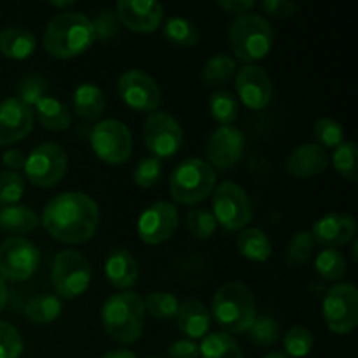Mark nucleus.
Instances as JSON below:
<instances>
[{
	"mask_svg": "<svg viewBox=\"0 0 358 358\" xmlns=\"http://www.w3.org/2000/svg\"><path fill=\"white\" fill-rule=\"evenodd\" d=\"M41 224L56 241L80 245L96 234L100 210L98 203L86 192H62L44 206Z\"/></svg>",
	"mask_w": 358,
	"mask_h": 358,
	"instance_id": "nucleus-1",
	"label": "nucleus"
},
{
	"mask_svg": "<svg viewBox=\"0 0 358 358\" xmlns=\"http://www.w3.org/2000/svg\"><path fill=\"white\" fill-rule=\"evenodd\" d=\"M42 42L52 58L70 59L83 55L94 42L90 17L76 10H63L56 14L45 24Z\"/></svg>",
	"mask_w": 358,
	"mask_h": 358,
	"instance_id": "nucleus-2",
	"label": "nucleus"
},
{
	"mask_svg": "<svg viewBox=\"0 0 358 358\" xmlns=\"http://www.w3.org/2000/svg\"><path fill=\"white\" fill-rule=\"evenodd\" d=\"M101 324L107 336L119 345H131L138 341L145 327L143 299L129 290L114 294L101 308Z\"/></svg>",
	"mask_w": 358,
	"mask_h": 358,
	"instance_id": "nucleus-3",
	"label": "nucleus"
},
{
	"mask_svg": "<svg viewBox=\"0 0 358 358\" xmlns=\"http://www.w3.org/2000/svg\"><path fill=\"white\" fill-rule=\"evenodd\" d=\"M212 315L227 334H243L257 318V304L252 290L240 282H227L215 292Z\"/></svg>",
	"mask_w": 358,
	"mask_h": 358,
	"instance_id": "nucleus-4",
	"label": "nucleus"
},
{
	"mask_svg": "<svg viewBox=\"0 0 358 358\" xmlns=\"http://www.w3.org/2000/svg\"><path fill=\"white\" fill-rule=\"evenodd\" d=\"M229 44L233 55L245 65L266 58L275 44L271 23L261 14H241L229 27Z\"/></svg>",
	"mask_w": 358,
	"mask_h": 358,
	"instance_id": "nucleus-5",
	"label": "nucleus"
},
{
	"mask_svg": "<svg viewBox=\"0 0 358 358\" xmlns=\"http://www.w3.org/2000/svg\"><path fill=\"white\" fill-rule=\"evenodd\" d=\"M217 185V171L203 159H185L170 177V194L180 205L205 201Z\"/></svg>",
	"mask_w": 358,
	"mask_h": 358,
	"instance_id": "nucleus-6",
	"label": "nucleus"
},
{
	"mask_svg": "<svg viewBox=\"0 0 358 358\" xmlns=\"http://www.w3.org/2000/svg\"><path fill=\"white\" fill-rule=\"evenodd\" d=\"M213 217L227 231H241L254 219L250 196L236 182L226 180L213 191Z\"/></svg>",
	"mask_w": 358,
	"mask_h": 358,
	"instance_id": "nucleus-7",
	"label": "nucleus"
},
{
	"mask_svg": "<svg viewBox=\"0 0 358 358\" xmlns=\"http://www.w3.org/2000/svg\"><path fill=\"white\" fill-rule=\"evenodd\" d=\"M91 266L77 250H63L52 261L51 280L56 294L62 299H76L91 285Z\"/></svg>",
	"mask_w": 358,
	"mask_h": 358,
	"instance_id": "nucleus-8",
	"label": "nucleus"
},
{
	"mask_svg": "<svg viewBox=\"0 0 358 358\" xmlns=\"http://www.w3.org/2000/svg\"><path fill=\"white\" fill-rule=\"evenodd\" d=\"M69 168V156L58 143L45 142L35 147L24 159V175L37 187H55Z\"/></svg>",
	"mask_w": 358,
	"mask_h": 358,
	"instance_id": "nucleus-9",
	"label": "nucleus"
},
{
	"mask_svg": "<svg viewBox=\"0 0 358 358\" xmlns=\"http://www.w3.org/2000/svg\"><path fill=\"white\" fill-rule=\"evenodd\" d=\"M325 325L334 334H350L358 325V290L352 283H336L322 304Z\"/></svg>",
	"mask_w": 358,
	"mask_h": 358,
	"instance_id": "nucleus-10",
	"label": "nucleus"
},
{
	"mask_svg": "<svg viewBox=\"0 0 358 358\" xmlns=\"http://www.w3.org/2000/svg\"><path fill=\"white\" fill-rule=\"evenodd\" d=\"M91 149L103 163H126L133 154L131 131L117 119H105L91 131Z\"/></svg>",
	"mask_w": 358,
	"mask_h": 358,
	"instance_id": "nucleus-11",
	"label": "nucleus"
},
{
	"mask_svg": "<svg viewBox=\"0 0 358 358\" xmlns=\"http://www.w3.org/2000/svg\"><path fill=\"white\" fill-rule=\"evenodd\" d=\"M143 142L157 159H170L184 143L182 126L170 112L156 110L149 114L143 124Z\"/></svg>",
	"mask_w": 358,
	"mask_h": 358,
	"instance_id": "nucleus-12",
	"label": "nucleus"
},
{
	"mask_svg": "<svg viewBox=\"0 0 358 358\" xmlns=\"http://www.w3.org/2000/svg\"><path fill=\"white\" fill-rule=\"evenodd\" d=\"M38 262L41 252L27 238H7L0 245V276L3 282H24L37 271Z\"/></svg>",
	"mask_w": 358,
	"mask_h": 358,
	"instance_id": "nucleus-13",
	"label": "nucleus"
},
{
	"mask_svg": "<svg viewBox=\"0 0 358 358\" xmlns=\"http://www.w3.org/2000/svg\"><path fill=\"white\" fill-rule=\"evenodd\" d=\"M119 96L128 107L140 112H156L161 105V90L156 80L138 69L128 70L117 80Z\"/></svg>",
	"mask_w": 358,
	"mask_h": 358,
	"instance_id": "nucleus-14",
	"label": "nucleus"
},
{
	"mask_svg": "<svg viewBox=\"0 0 358 358\" xmlns=\"http://www.w3.org/2000/svg\"><path fill=\"white\" fill-rule=\"evenodd\" d=\"M178 227L177 206L168 201H157L142 212L136 231L143 243L161 245L170 240Z\"/></svg>",
	"mask_w": 358,
	"mask_h": 358,
	"instance_id": "nucleus-15",
	"label": "nucleus"
},
{
	"mask_svg": "<svg viewBox=\"0 0 358 358\" xmlns=\"http://www.w3.org/2000/svg\"><path fill=\"white\" fill-rule=\"evenodd\" d=\"M245 150V136L234 126H219L206 142V163L213 170L227 171L241 159Z\"/></svg>",
	"mask_w": 358,
	"mask_h": 358,
	"instance_id": "nucleus-16",
	"label": "nucleus"
},
{
	"mask_svg": "<svg viewBox=\"0 0 358 358\" xmlns=\"http://www.w3.org/2000/svg\"><path fill=\"white\" fill-rule=\"evenodd\" d=\"M236 93L241 103L252 110H262L273 100V83L266 69L255 65H243L236 73Z\"/></svg>",
	"mask_w": 358,
	"mask_h": 358,
	"instance_id": "nucleus-17",
	"label": "nucleus"
},
{
	"mask_svg": "<svg viewBox=\"0 0 358 358\" xmlns=\"http://www.w3.org/2000/svg\"><path fill=\"white\" fill-rule=\"evenodd\" d=\"M34 122V108L16 96L0 101V147L16 143L30 135Z\"/></svg>",
	"mask_w": 358,
	"mask_h": 358,
	"instance_id": "nucleus-18",
	"label": "nucleus"
},
{
	"mask_svg": "<svg viewBox=\"0 0 358 358\" xmlns=\"http://www.w3.org/2000/svg\"><path fill=\"white\" fill-rule=\"evenodd\" d=\"M119 23L136 34H152L163 23L164 9L156 0H119L115 6Z\"/></svg>",
	"mask_w": 358,
	"mask_h": 358,
	"instance_id": "nucleus-19",
	"label": "nucleus"
},
{
	"mask_svg": "<svg viewBox=\"0 0 358 358\" xmlns=\"http://www.w3.org/2000/svg\"><path fill=\"white\" fill-rule=\"evenodd\" d=\"M311 236L325 248L345 247L357 238V222L348 213L329 212L313 224Z\"/></svg>",
	"mask_w": 358,
	"mask_h": 358,
	"instance_id": "nucleus-20",
	"label": "nucleus"
},
{
	"mask_svg": "<svg viewBox=\"0 0 358 358\" xmlns=\"http://www.w3.org/2000/svg\"><path fill=\"white\" fill-rule=\"evenodd\" d=\"M331 157L318 143H303L289 154L285 163L287 173L294 178H311L322 175L329 168Z\"/></svg>",
	"mask_w": 358,
	"mask_h": 358,
	"instance_id": "nucleus-21",
	"label": "nucleus"
},
{
	"mask_svg": "<svg viewBox=\"0 0 358 358\" xmlns=\"http://www.w3.org/2000/svg\"><path fill=\"white\" fill-rule=\"evenodd\" d=\"M105 276L112 287L126 292L138 280V262L129 250L115 248L105 259Z\"/></svg>",
	"mask_w": 358,
	"mask_h": 358,
	"instance_id": "nucleus-22",
	"label": "nucleus"
},
{
	"mask_svg": "<svg viewBox=\"0 0 358 358\" xmlns=\"http://www.w3.org/2000/svg\"><path fill=\"white\" fill-rule=\"evenodd\" d=\"M177 325L187 339H201L208 334L210 324H212V315L206 310L203 303L196 299H187L180 304L177 313Z\"/></svg>",
	"mask_w": 358,
	"mask_h": 358,
	"instance_id": "nucleus-23",
	"label": "nucleus"
},
{
	"mask_svg": "<svg viewBox=\"0 0 358 358\" xmlns=\"http://www.w3.org/2000/svg\"><path fill=\"white\" fill-rule=\"evenodd\" d=\"M37 49V38L28 28L7 27L0 31V52L9 59H27Z\"/></svg>",
	"mask_w": 358,
	"mask_h": 358,
	"instance_id": "nucleus-24",
	"label": "nucleus"
},
{
	"mask_svg": "<svg viewBox=\"0 0 358 358\" xmlns=\"http://www.w3.org/2000/svg\"><path fill=\"white\" fill-rule=\"evenodd\" d=\"M34 115L45 129H51V131H65L72 124L70 108L62 100L49 94L35 105Z\"/></svg>",
	"mask_w": 358,
	"mask_h": 358,
	"instance_id": "nucleus-25",
	"label": "nucleus"
},
{
	"mask_svg": "<svg viewBox=\"0 0 358 358\" xmlns=\"http://www.w3.org/2000/svg\"><path fill=\"white\" fill-rule=\"evenodd\" d=\"M107 107L105 94L96 84L84 83L73 91V110L80 119L86 121H94L103 114Z\"/></svg>",
	"mask_w": 358,
	"mask_h": 358,
	"instance_id": "nucleus-26",
	"label": "nucleus"
},
{
	"mask_svg": "<svg viewBox=\"0 0 358 358\" xmlns=\"http://www.w3.org/2000/svg\"><path fill=\"white\" fill-rule=\"evenodd\" d=\"M238 252L245 259L254 262H264L271 257L273 245L268 234L259 227H245L238 234L236 240Z\"/></svg>",
	"mask_w": 358,
	"mask_h": 358,
	"instance_id": "nucleus-27",
	"label": "nucleus"
},
{
	"mask_svg": "<svg viewBox=\"0 0 358 358\" xmlns=\"http://www.w3.org/2000/svg\"><path fill=\"white\" fill-rule=\"evenodd\" d=\"M37 227L38 217L30 206L9 205L0 208V229L14 234H27Z\"/></svg>",
	"mask_w": 358,
	"mask_h": 358,
	"instance_id": "nucleus-28",
	"label": "nucleus"
},
{
	"mask_svg": "<svg viewBox=\"0 0 358 358\" xmlns=\"http://www.w3.org/2000/svg\"><path fill=\"white\" fill-rule=\"evenodd\" d=\"M62 315V299L55 294H41L31 297L24 306V317L35 325L52 324Z\"/></svg>",
	"mask_w": 358,
	"mask_h": 358,
	"instance_id": "nucleus-29",
	"label": "nucleus"
},
{
	"mask_svg": "<svg viewBox=\"0 0 358 358\" xmlns=\"http://www.w3.org/2000/svg\"><path fill=\"white\" fill-rule=\"evenodd\" d=\"M201 358H243V350L227 332H212L199 345Z\"/></svg>",
	"mask_w": 358,
	"mask_h": 358,
	"instance_id": "nucleus-30",
	"label": "nucleus"
},
{
	"mask_svg": "<svg viewBox=\"0 0 358 358\" xmlns=\"http://www.w3.org/2000/svg\"><path fill=\"white\" fill-rule=\"evenodd\" d=\"M236 73V59L227 52L213 55L201 70V79L206 86L215 87L227 84Z\"/></svg>",
	"mask_w": 358,
	"mask_h": 358,
	"instance_id": "nucleus-31",
	"label": "nucleus"
},
{
	"mask_svg": "<svg viewBox=\"0 0 358 358\" xmlns=\"http://www.w3.org/2000/svg\"><path fill=\"white\" fill-rule=\"evenodd\" d=\"M163 34L166 41L170 44L177 45V48H194V45H198L199 38H201L196 24L184 16L168 17L166 23H164Z\"/></svg>",
	"mask_w": 358,
	"mask_h": 358,
	"instance_id": "nucleus-32",
	"label": "nucleus"
},
{
	"mask_svg": "<svg viewBox=\"0 0 358 358\" xmlns=\"http://www.w3.org/2000/svg\"><path fill=\"white\" fill-rule=\"evenodd\" d=\"M315 269L329 282H338L346 275V259L338 248H324L315 259Z\"/></svg>",
	"mask_w": 358,
	"mask_h": 358,
	"instance_id": "nucleus-33",
	"label": "nucleus"
},
{
	"mask_svg": "<svg viewBox=\"0 0 358 358\" xmlns=\"http://www.w3.org/2000/svg\"><path fill=\"white\" fill-rule=\"evenodd\" d=\"M143 306H145V313L157 318V320H173L177 317L180 303L171 292L156 290L143 299Z\"/></svg>",
	"mask_w": 358,
	"mask_h": 358,
	"instance_id": "nucleus-34",
	"label": "nucleus"
},
{
	"mask_svg": "<svg viewBox=\"0 0 358 358\" xmlns=\"http://www.w3.org/2000/svg\"><path fill=\"white\" fill-rule=\"evenodd\" d=\"M210 114L220 126H233L238 119V100L227 91H215L210 96Z\"/></svg>",
	"mask_w": 358,
	"mask_h": 358,
	"instance_id": "nucleus-35",
	"label": "nucleus"
},
{
	"mask_svg": "<svg viewBox=\"0 0 358 358\" xmlns=\"http://www.w3.org/2000/svg\"><path fill=\"white\" fill-rule=\"evenodd\" d=\"M49 83L41 73H28L17 83V100L23 101L30 108H34L44 96H48Z\"/></svg>",
	"mask_w": 358,
	"mask_h": 358,
	"instance_id": "nucleus-36",
	"label": "nucleus"
},
{
	"mask_svg": "<svg viewBox=\"0 0 358 358\" xmlns=\"http://www.w3.org/2000/svg\"><path fill=\"white\" fill-rule=\"evenodd\" d=\"M313 248L315 240L310 231H299V233H296L290 238L289 245H287V264L290 268H301V266L310 261V257L313 255Z\"/></svg>",
	"mask_w": 358,
	"mask_h": 358,
	"instance_id": "nucleus-37",
	"label": "nucleus"
},
{
	"mask_svg": "<svg viewBox=\"0 0 358 358\" xmlns=\"http://www.w3.org/2000/svg\"><path fill=\"white\" fill-rule=\"evenodd\" d=\"M357 145L355 142H343L341 145L336 147L334 154H332V164L334 170L341 175L345 180L355 184L358 177L357 168Z\"/></svg>",
	"mask_w": 358,
	"mask_h": 358,
	"instance_id": "nucleus-38",
	"label": "nucleus"
},
{
	"mask_svg": "<svg viewBox=\"0 0 358 358\" xmlns=\"http://www.w3.org/2000/svg\"><path fill=\"white\" fill-rule=\"evenodd\" d=\"M315 338L306 327H292L283 338V348L289 358H304L313 350Z\"/></svg>",
	"mask_w": 358,
	"mask_h": 358,
	"instance_id": "nucleus-39",
	"label": "nucleus"
},
{
	"mask_svg": "<svg viewBox=\"0 0 358 358\" xmlns=\"http://www.w3.org/2000/svg\"><path fill=\"white\" fill-rule=\"evenodd\" d=\"M248 334H250L254 345L268 348L280 339V324L273 317L261 315V317L255 318L252 327L248 329Z\"/></svg>",
	"mask_w": 358,
	"mask_h": 358,
	"instance_id": "nucleus-40",
	"label": "nucleus"
},
{
	"mask_svg": "<svg viewBox=\"0 0 358 358\" xmlns=\"http://www.w3.org/2000/svg\"><path fill=\"white\" fill-rule=\"evenodd\" d=\"M217 220L213 217L212 212L205 208H196L191 210L187 213V231L191 233V236H194L196 240L206 241L215 234L217 231Z\"/></svg>",
	"mask_w": 358,
	"mask_h": 358,
	"instance_id": "nucleus-41",
	"label": "nucleus"
},
{
	"mask_svg": "<svg viewBox=\"0 0 358 358\" xmlns=\"http://www.w3.org/2000/svg\"><path fill=\"white\" fill-rule=\"evenodd\" d=\"M313 135L320 147H331V149H336V147L341 145V143L345 142V129H343V126L332 117L318 119L313 126Z\"/></svg>",
	"mask_w": 358,
	"mask_h": 358,
	"instance_id": "nucleus-42",
	"label": "nucleus"
},
{
	"mask_svg": "<svg viewBox=\"0 0 358 358\" xmlns=\"http://www.w3.org/2000/svg\"><path fill=\"white\" fill-rule=\"evenodd\" d=\"M24 178L17 171H0V206L16 205L24 194Z\"/></svg>",
	"mask_w": 358,
	"mask_h": 358,
	"instance_id": "nucleus-43",
	"label": "nucleus"
},
{
	"mask_svg": "<svg viewBox=\"0 0 358 358\" xmlns=\"http://www.w3.org/2000/svg\"><path fill=\"white\" fill-rule=\"evenodd\" d=\"M91 27H93L94 41H110L112 37H115V34L119 31V17L115 14V10L112 9H100L93 17H91Z\"/></svg>",
	"mask_w": 358,
	"mask_h": 358,
	"instance_id": "nucleus-44",
	"label": "nucleus"
},
{
	"mask_svg": "<svg viewBox=\"0 0 358 358\" xmlns=\"http://www.w3.org/2000/svg\"><path fill=\"white\" fill-rule=\"evenodd\" d=\"M23 350L24 343L20 331L9 322L0 320V358H20Z\"/></svg>",
	"mask_w": 358,
	"mask_h": 358,
	"instance_id": "nucleus-45",
	"label": "nucleus"
},
{
	"mask_svg": "<svg viewBox=\"0 0 358 358\" xmlns=\"http://www.w3.org/2000/svg\"><path fill=\"white\" fill-rule=\"evenodd\" d=\"M161 173H163V164L157 157H143L133 171V180L138 187L150 189L159 182Z\"/></svg>",
	"mask_w": 358,
	"mask_h": 358,
	"instance_id": "nucleus-46",
	"label": "nucleus"
},
{
	"mask_svg": "<svg viewBox=\"0 0 358 358\" xmlns=\"http://www.w3.org/2000/svg\"><path fill=\"white\" fill-rule=\"evenodd\" d=\"M261 9L273 17H292L297 13V3L292 0H266Z\"/></svg>",
	"mask_w": 358,
	"mask_h": 358,
	"instance_id": "nucleus-47",
	"label": "nucleus"
},
{
	"mask_svg": "<svg viewBox=\"0 0 358 358\" xmlns=\"http://www.w3.org/2000/svg\"><path fill=\"white\" fill-rule=\"evenodd\" d=\"M168 357L170 358H199V345H196L191 339H180L175 341L168 348Z\"/></svg>",
	"mask_w": 358,
	"mask_h": 358,
	"instance_id": "nucleus-48",
	"label": "nucleus"
},
{
	"mask_svg": "<svg viewBox=\"0 0 358 358\" xmlns=\"http://www.w3.org/2000/svg\"><path fill=\"white\" fill-rule=\"evenodd\" d=\"M255 6H257V2H254V0H219L217 2V7L229 14H236V16L252 13Z\"/></svg>",
	"mask_w": 358,
	"mask_h": 358,
	"instance_id": "nucleus-49",
	"label": "nucleus"
},
{
	"mask_svg": "<svg viewBox=\"0 0 358 358\" xmlns=\"http://www.w3.org/2000/svg\"><path fill=\"white\" fill-rule=\"evenodd\" d=\"M24 154L17 149H9L2 154V164L7 168V171H17L24 168Z\"/></svg>",
	"mask_w": 358,
	"mask_h": 358,
	"instance_id": "nucleus-50",
	"label": "nucleus"
},
{
	"mask_svg": "<svg viewBox=\"0 0 358 358\" xmlns=\"http://www.w3.org/2000/svg\"><path fill=\"white\" fill-rule=\"evenodd\" d=\"M101 358H136V355L129 350H114V352L105 353Z\"/></svg>",
	"mask_w": 358,
	"mask_h": 358,
	"instance_id": "nucleus-51",
	"label": "nucleus"
},
{
	"mask_svg": "<svg viewBox=\"0 0 358 358\" xmlns=\"http://www.w3.org/2000/svg\"><path fill=\"white\" fill-rule=\"evenodd\" d=\"M7 297H9V294H7V285L2 280V276H0V313H2L3 308H6Z\"/></svg>",
	"mask_w": 358,
	"mask_h": 358,
	"instance_id": "nucleus-52",
	"label": "nucleus"
},
{
	"mask_svg": "<svg viewBox=\"0 0 358 358\" xmlns=\"http://www.w3.org/2000/svg\"><path fill=\"white\" fill-rule=\"evenodd\" d=\"M49 6L58 7V9H66V7L76 6V2H73V0H65V2H55V0H51V2H49Z\"/></svg>",
	"mask_w": 358,
	"mask_h": 358,
	"instance_id": "nucleus-53",
	"label": "nucleus"
},
{
	"mask_svg": "<svg viewBox=\"0 0 358 358\" xmlns=\"http://www.w3.org/2000/svg\"><path fill=\"white\" fill-rule=\"evenodd\" d=\"M262 358H289V357H287L285 353H282V352H271V353H268V355L262 357Z\"/></svg>",
	"mask_w": 358,
	"mask_h": 358,
	"instance_id": "nucleus-54",
	"label": "nucleus"
},
{
	"mask_svg": "<svg viewBox=\"0 0 358 358\" xmlns=\"http://www.w3.org/2000/svg\"><path fill=\"white\" fill-rule=\"evenodd\" d=\"M357 250H358V243H357V240H353L352 241V255H353V261L357 262Z\"/></svg>",
	"mask_w": 358,
	"mask_h": 358,
	"instance_id": "nucleus-55",
	"label": "nucleus"
},
{
	"mask_svg": "<svg viewBox=\"0 0 358 358\" xmlns=\"http://www.w3.org/2000/svg\"><path fill=\"white\" fill-rule=\"evenodd\" d=\"M147 358H157V357H147Z\"/></svg>",
	"mask_w": 358,
	"mask_h": 358,
	"instance_id": "nucleus-56",
	"label": "nucleus"
}]
</instances>
